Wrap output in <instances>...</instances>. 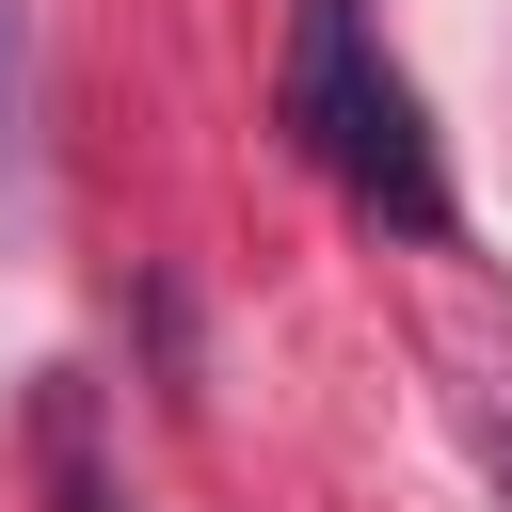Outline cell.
I'll return each instance as SVG.
<instances>
[{"label":"cell","mask_w":512,"mask_h":512,"mask_svg":"<svg viewBox=\"0 0 512 512\" xmlns=\"http://www.w3.org/2000/svg\"><path fill=\"white\" fill-rule=\"evenodd\" d=\"M288 128H304V160H320L352 208H384V224H416V240L448 224L416 80L368 48V0H304V16H288Z\"/></svg>","instance_id":"1"},{"label":"cell","mask_w":512,"mask_h":512,"mask_svg":"<svg viewBox=\"0 0 512 512\" xmlns=\"http://www.w3.org/2000/svg\"><path fill=\"white\" fill-rule=\"evenodd\" d=\"M16 128H32V0H0V160H16Z\"/></svg>","instance_id":"2"}]
</instances>
